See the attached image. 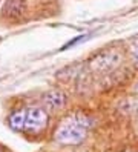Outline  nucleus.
<instances>
[{
  "label": "nucleus",
  "instance_id": "nucleus-6",
  "mask_svg": "<svg viewBox=\"0 0 138 152\" xmlns=\"http://www.w3.org/2000/svg\"><path fill=\"white\" fill-rule=\"evenodd\" d=\"M25 120H26V111L17 109L12 111L8 117V124L12 131H25Z\"/></svg>",
  "mask_w": 138,
  "mask_h": 152
},
{
  "label": "nucleus",
  "instance_id": "nucleus-1",
  "mask_svg": "<svg viewBox=\"0 0 138 152\" xmlns=\"http://www.w3.org/2000/svg\"><path fill=\"white\" fill-rule=\"evenodd\" d=\"M92 126V120L83 112H75L68 117L57 131L54 132V140L60 145H80L88 135V129Z\"/></svg>",
  "mask_w": 138,
  "mask_h": 152
},
{
  "label": "nucleus",
  "instance_id": "nucleus-7",
  "mask_svg": "<svg viewBox=\"0 0 138 152\" xmlns=\"http://www.w3.org/2000/svg\"><path fill=\"white\" fill-rule=\"evenodd\" d=\"M132 63L138 69V45H135V46L132 48Z\"/></svg>",
  "mask_w": 138,
  "mask_h": 152
},
{
  "label": "nucleus",
  "instance_id": "nucleus-4",
  "mask_svg": "<svg viewBox=\"0 0 138 152\" xmlns=\"http://www.w3.org/2000/svg\"><path fill=\"white\" fill-rule=\"evenodd\" d=\"M42 102H43V108L46 111L58 112L64 109V106L68 104V95L61 89H51V91L43 94Z\"/></svg>",
  "mask_w": 138,
  "mask_h": 152
},
{
  "label": "nucleus",
  "instance_id": "nucleus-2",
  "mask_svg": "<svg viewBox=\"0 0 138 152\" xmlns=\"http://www.w3.org/2000/svg\"><path fill=\"white\" fill-rule=\"evenodd\" d=\"M120 61H121V54L117 49H107L101 51L92 57L89 61V66L95 72H109L120 65Z\"/></svg>",
  "mask_w": 138,
  "mask_h": 152
},
{
  "label": "nucleus",
  "instance_id": "nucleus-9",
  "mask_svg": "<svg viewBox=\"0 0 138 152\" xmlns=\"http://www.w3.org/2000/svg\"><path fill=\"white\" fill-rule=\"evenodd\" d=\"M0 152H2V151H0Z\"/></svg>",
  "mask_w": 138,
  "mask_h": 152
},
{
  "label": "nucleus",
  "instance_id": "nucleus-8",
  "mask_svg": "<svg viewBox=\"0 0 138 152\" xmlns=\"http://www.w3.org/2000/svg\"><path fill=\"white\" fill-rule=\"evenodd\" d=\"M135 91L138 92V83H137V86H135Z\"/></svg>",
  "mask_w": 138,
  "mask_h": 152
},
{
  "label": "nucleus",
  "instance_id": "nucleus-5",
  "mask_svg": "<svg viewBox=\"0 0 138 152\" xmlns=\"http://www.w3.org/2000/svg\"><path fill=\"white\" fill-rule=\"evenodd\" d=\"M2 12L8 19H18L26 12V2L25 0H5Z\"/></svg>",
  "mask_w": 138,
  "mask_h": 152
},
{
  "label": "nucleus",
  "instance_id": "nucleus-3",
  "mask_svg": "<svg viewBox=\"0 0 138 152\" xmlns=\"http://www.w3.org/2000/svg\"><path fill=\"white\" fill-rule=\"evenodd\" d=\"M49 115L43 106H31L26 109V120H25V132L28 134H40L48 126Z\"/></svg>",
  "mask_w": 138,
  "mask_h": 152
}]
</instances>
